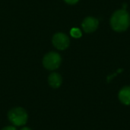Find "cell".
<instances>
[{
  "instance_id": "cell-5",
  "label": "cell",
  "mask_w": 130,
  "mask_h": 130,
  "mask_svg": "<svg viewBox=\"0 0 130 130\" xmlns=\"http://www.w3.org/2000/svg\"><path fill=\"white\" fill-rule=\"evenodd\" d=\"M99 25V21L93 17H88L84 19L82 27L85 32L86 33H92L94 32Z\"/></svg>"
},
{
  "instance_id": "cell-6",
  "label": "cell",
  "mask_w": 130,
  "mask_h": 130,
  "mask_svg": "<svg viewBox=\"0 0 130 130\" xmlns=\"http://www.w3.org/2000/svg\"><path fill=\"white\" fill-rule=\"evenodd\" d=\"M119 99L125 105H130V87H124L119 92Z\"/></svg>"
},
{
  "instance_id": "cell-9",
  "label": "cell",
  "mask_w": 130,
  "mask_h": 130,
  "mask_svg": "<svg viewBox=\"0 0 130 130\" xmlns=\"http://www.w3.org/2000/svg\"><path fill=\"white\" fill-rule=\"evenodd\" d=\"M66 3L69 4V5H75L76 4L79 0H64Z\"/></svg>"
},
{
  "instance_id": "cell-3",
  "label": "cell",
  "mask_w": 130,
  "mask_h": 130,
  "mask_svg": "<svg viewBox=\"0 0 130 130\" xmlns=\"http://www.w3.org/2000/svg\"><path fill=\"white\" fill-rule=\"evenodd\" d=\"M61 56L59 53L55 52H50L45 55L43 59V64L44 67L48 70H55L58 69L61 64Z\"/></svg>"
},
{
  "instance_id": "cell-7",
  "label": "cell",
  "mask_w": 130,
  "mask_h": 130,
  "mask_svg": "<svg viewBox=\"0 0 130 130\" xmlns=\"http://www.w3.org/2000/svg\"><path fill=\"white\" fill-rule=\"evenodd\" d=\"M48 82L50 85L53 88H58L61 85H62V77L58 73H52L50 75L49 78H48Z\"/></svg>"
},
{
  "instance_id": "cell-2",
  "label": "cell",
  "mask_w": 130,
  "mask_h": 130,
  "mask_svg": "<svg viewBox=\"0 0 130 130\" xmlns=\"http://www.w3.org/2000/svg\"><path fill=\"white\" fill-rule=\"evenodd\" d=\"M8 117L10 122L15 126H23L27 120V114L26 111L21 107H16L11 110L8 112Z\"/></svg>"
},
{
  "instance_id": "cell-4",
  "label": "cell",
  "mask_w": 130,
  "mask_h": 130,
  "mask_svg": "<svg viewBox=\"0 0 130 130\" xmlns=\"http://www.w3.org/2000/svg\"><path fill=\"white\" fill-rule=\"evenodd\" d=\"M70 40L69 37L63 33H57L53 37V44L54 46L59 50H64L69 46Z\"/></svg>"
},
{
  "instance_id": "cell-10",
  "label": "cell",
  "mask_w": 130,
  "mask_h": 130,
  "mask_svg": "<svg viewBox=\"0 0 130 130\" xmlns=\"http://www.w3.org/2000/svg\"><path fill=\"white\" fill-rule=\"evenodd\" d=\"M2 130H16L14 127L13 126H7V127H5L4 129H2Z\"/></svg>"
},
{
  "instance_id": "cell-1",
  "label": "cell",
  "mask_w": 130,
  "mask_h": 130,
  "mask_svg": "<svg viewBox=\"0 0 130 130\" xmlns=\"http://www.w3.org/2000/svg\"><path fill=\"white\" fill-rule=\"evenodd\" d=\"M130 24V15L125 9L116 11L110 18V26L117 32H123L128 29Z\"/></svg>"
},
{
  "instance_id": "cell-11",
  "label": "cell",
  "mask_w": 130,
  "mask_h": 130,
  "mask_svg": "<svg viewBox=\"0 0 130 130\" xmlns=\"http://www.w3.org/2000/svg\"><path fill=\"white\" fill-rule=\"evenodd\" d=\"M21 130H30L29 128H27V127H24V128H23Z\"/></svg>"
},
{
  "instance_id": "cell-8",
  "label": "cell",
  "mask_w": 130,
  "mask_h": 130,
  "mask_svg": "<svg viewBox=\"0 0 130 130\" xmlns=\"http://www.w3.org/2000/svg\"><path fill=\"white\" fill-rule=\"evenodd\" d=\"M70 34L72 37H73L74 38H80L82 35V31L80 30V29L78 28H76V27H74L70 31Z\"/></svg>"
}]
</instances>
